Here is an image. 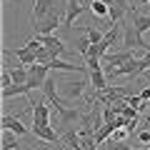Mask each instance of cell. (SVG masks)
I'll return each mask as SVG.
<instances>
[{
	"instance_id": "e0dca14e",
	"label": "cell",
	"mask_w": 150,
	"mask_h": 150,
	"mask_svg": "<svg viewBox=\"0 0 150 150\" xmlns=\"http://www.w3.org/2000/svg\"><path fill=\"white\" fill-rule=\"evenodd\" d=\"M18 95H30V85H10V88H5V90L0 93L3 100H8V98H18Z\"/></svg>"
},
{
	"instance_id": "2e32d148",
	"label": "cell",
	"mask_w": 150,
	"mask_h": 150,
	"mask_svg": "<svg viewBox=\"0 0 150 150\" xmlns=\"http://www.w3.org/2000/svg\"><path fill=\"white\" fill-rule=\"evenodd\" d=\"M90 13L98 18V20H103V23L110 20V8H108L103 0H93V3H90Z\"/></svg>"
},
{
	"instance_id": "5bb4252c",
	"label": "cell",
	"mask_w": 150,
	"mask_h": 150,
	"mask_svg": "<svg viewBox=\"0 0 150 150\" xmlns=\"http://www.w3.org/2000/svg\"><path fill=\"white\" fill-rule=\"evenodd\" d=\"M13 55H15V58L20 60V65H25V68H30V65L38 63V55L33 53V50H28L25 45H23V48H18V50H13Z\"/></svg>"
},
{
	"instance_id": "cb8c5ba5",
	"label": "cell",
	"mask_w": 150,
	"mask_h": 150,
	"mask_svg": "<svg viewBox=\"0 0 150 150\" xmlns=\"http://www.w3.org/2000/svg\"><path fill=\"white\" fill-rule=\"evenodd\" d=\"M5 5H8V8H15V10H18V8L23 5V0H5Z\"/></svg>"
},
{
	"instance_id": "d4e9b609",
	"label": "cell",
	"mask_w": 150,
	"mask_h": 150,
	"mask_svg": "<svg viewBox=\"0 0 150 150\" xmlns=\"http://www.w3.org/2000/svg\"><path fill=\"white\" fill-rule=\"evenodd\" d=\"M138 3V5H150V0H133V5Z\"/></svg>"
},
{
	"instance_id": "7c38bea8",
	"label": "cell",
	"mask_w": 150,
	"mask_h": 150,
	"mask_svg": "<svg viewBox=\"0 0 150 150\" xmlns=\"http://www.w3.org/2000/svg\"><path fill=\"white\" fill-rule=\"evenodd\" d=\"M90 73V88L93 90H98V93H103V90H108V75H105V70H88Z\"/></svg>"
},
{
	"instance_id": "8fae6325",
	"label": "cell",
	"mask_w": 150,
	"mask_h": 150,
	"mask_svg": "<svg viewBox=\"0 0 150 150\" xmlns=\"http://www.w3.org/2000/svg\"><path fill=\"white\" fill-rule=\"evenodd\" d=\"M128 15H130V25H133L135 30L140 33V35H145V33L150 30V15H143V13L135 10V8L128 13Z\"/></svg>"
},
{
	"instance_id": "3957f363",
	"label": "cell",
	"mask_w": 150,
	"mask_h": 150,
	"mask_svg": "<svg viewBox=\"0 0 150 150\" xmlns=\"http://www.w3.org/2000/svg\"><path fill=\"white\" fill-rule=\"evenodd\" d=\"M123 45L128 50H150V43L145 35H140L133 25H123Z\"/></svg>"
},
{
	"instance_id": "4316f807",
	"label": "cell",
	"mask_w": 150,
	"mask_h": 150,
	"mask_svg": "<svg viewBox=\"0 0 150 150\" xmlns=\"http://www.w3.org/2000/svg\"><path fill=\"white\" fill-rule=\"evenodd\" d=\"M58 3H60V0H58Z\"/></svg>"
},
{
	"instance_id": "7402d4cb",
	"label": "cell",
	"mask_w": 150,
	"mask_h": 150,
	"mask_svg": "<svg viewBox=\"0 0 150 150\" xmlns=\"http://www.w3.org/2000/svg\"><path fill=\"white\" fill-rule=\"evenodd\" d=\"M125 135H128V130H125V128H118V130H115V133H112V143H123V140H125Z\"/></svg>"
},
{
	"instance_id": "30bf717a",
	"label": "cell",
	"mask_w": 150,
	"mask_h": 150,
	"mask_svg": "<svg viewBox=\"0 0 150 150\" xmlns=\"http://www.w3.org/2000/svg\"><path fill=\"white\" fill-rule=\"evenodd\" d=\"M35 38H38L40 45H45V48L50 50L53 58H60V55L65 53V45H63V40H60L58 35H35Z\"/></svg>"
},
{
	"instance_id": "d6986e66",
	"label": "cell",
	"mask_w": 150,
	"mask_h": 150,
	"mask_svg": "<svg viewBox=\"0 0 150 150\" xmlns=\"http://www.w3.org/2000/svg\"><path fill=\"white\" fill-rule=\"evenodd\" d=\"M115 130H118L115 125H108V123H105V125H103V128L95 133V143H98V145H103L108 138H112V133H115Z\"/></svg>"
},
{
	"instance_id": "6da1fadb",
	"label": "cell",
	"mask_w": 150,
	"mask_h": 150,
	"mask_svg": "<svg viewBox=\"0 0 150 150\" xmlns=\"http://www.w3.org/2000/svg\"><path fill=\"white\" fill-rule=\"evenodd\" d=\"M55 115H58L60 140H63V135L68 133V130H75V123H80V120H83L80 110H75V108H60V110H55Z\"/></svg>"
},
{
	"instance_id": "8992f818",
	"label": "cell",
	"mask_w": 150,
	"mask_h": 150,
	"mask_svg": "<svg viewBox=\"0 0 150 150\" xmlns=\"http://www.w3.org/2000/svg\"><path fill=\"white\" fill-rule=\"evenodd\" d=\"M88 85H90V83H85V80H68V83H60V93H63L68 100H75V98L85 95Z\"/></svg>"
},
{
	"instance_id": "7a4b0ae2",
	"label": "cell",
	"mask_w": 150,
	"mask_h": 150,
	"mask_svg": "<svg viewBox=\"0 0 150 150\" xmlns=\"http://www.w3.org/2000/svg\"><path fill=\"white\" fill-rule=\"evenodd\" d=\"M65 8V5H60ZM60 8L55 13H50L48 18H43V20L33 23V30H35V35H55V28L63 25V15H60Z\"/></svg>"
},
{
	"instance_id": "277c9868",
	"label": "cell",
	"mask_w": 150,
	"mask_h": 150,
	"mask_svg": "<svg viewBox=\"0 0 150 150\" xmlns=\"http://www.w3.org/2000/svg\"><path fill=\"white\" fill-rule=\"evenodd\" d=\"M28 73H30V78H28V85H30V90H43V85H45V80L50 78V68L48 65H40V63H35V65H30L28 68Z\"/></svg>"
},
{
	"instance_id": "9a60e30c",
	"label": "cell",
	"mask_w": 150,
	"mask_h": 150,
	"mask_svg": "<svg viewBox=\"0 0 150 150\" xmlns=\"http://www.w3.org/2000/svg\"><path fill=\"white\" fill-rule=\"evenodd\" d=\"M20 148V138L10 130H3V138H0V150H18Z\"/></svg>"
},
{
	"instance_id": "484cf974",
	"label": "cell",
	"mask_w": 150,
	"mask_h": 150,
	"mask_svg": "<svg viewBox=\"0 0 150 150\" xmlns=\"http://www.w3.org/2000/svg\"><path fill=\"white\" fill-rule=\"evenodd\" d=\"M40 150H50V143H43V145H40Z\"/></svg>"
},
{
	"instance_id": "ffe728a7",
	"label": "cell",
	"mask_w": 150,
	"mask_h": 150,
	"mask_svg": "<svg viewBox=\"0 0 150 150\" xmlns=\"http://www.w3.org/2000/svg\"><path fill=\"white\" fill-rule=\"evenodd\" d=\"M90 38L88 35H80V38H75V50L83 55V58H88V53H90Z\"/></svg>"
},
{
	"instance_id": "4fadbf2b",
	"label": "cell",
	"mask_w": 150,
	"mask_h": 150,
	"mask_svg": "<svg viewBox=\"0 0 150 150\" xmlns=\"http://www.w3.org/2000/svg\"><path fill=\"white\" fill-rule=\"evenodd\" d=\"M118 40H123V30H120V25H115L112 30H108V33H105V38L100 40V45H103V50L108 53V50H110L115 43H118Z\"/></svg>"
},
{
	"instance_id": "9c48e42d",
	"label": "cell",
	"mask_w": 150,
	"mask_h": 150,
	"mask_svg": "<svg viewBox=\"0 0 150 150\" xmlns=\"http://www.w3.org/2000/svg\"><path fill=\"white\" fill-rule=\"evenodd\" d=\"M0 128L3 130H10V133H15L18 138H25L30 130L25 128V125L20 123V118L18 115H3V120H0Z\"/></svg>"
},
{
	"instance_id": "44dd1931",
	"label": "cell",
	"mask_w": 150,
	"mask_h": 150,
	"mask_svg": "<svg viewBox=\"0 0 150 150\" xmlns=\"http://www.w3.org/2000/svg\"><path fill=\"white\" fill-rule=\"evenodd\" d=\"M13 85V75H10V70H3V75H0V88L5 90V88H10Z\"/></svg>"
},
{
	"instance_id": "5b68a950",
	"label": "cell",
	"mask_w": 150,
	"mask_h": 150,
	"mask_svg": "<svg viewBox=\"0 0 150 150\" xmlns=\"http://www.w3.org/2000/svg\"><path fill=\"white\" fill-rule=\"evenodd\" d=\"M58 8H60L58 0H33V23L48 18L50 13H55Z\"/></svg>"
},
{
	"instance_id": "603a6c76",
	"label": "cell",
	"mask_w": 150,
	"mask_h": 150,
	"mask_svg": "<svg viewBox=\"0 0 150 150\" xmlns=\"http://www.w3.org/2000/svg\"><path fill=\"white\" fill-rule=\"evenodd\" d=\"M138 140L143 145H150V130H138Z\"/></svg>"
},
{
	"instance_id": "ba28073f",
	"label": "cell",
	"mask_w": 150,
	"mask_h": 150,
	"mask_svg": "<svg viewBox=\"0 0 150 150\" xmlns=\"http://www.w3.org/2000/svg\"><path fill=\"white\" fill-rule=\"evenodd\" d=\"M85 5H80V0H65V13H63V28H70L75 18H80Z\"/></svg>"
},
{
	"instance_id": "ac0fdd59",
	"label": "cell",
	"mask_w": 150,
	"mask_h": 150,
	"mask_svg": "<svg viewBox=\"0 0 150 150\" xmlns=\"http://www.w3.org/2000/svg\"><path fill=\"white\" fill-rule=\"evenodd\" d=\"M83 33L90 38V43H93V45H98L103 38H105V33H103L100 28H93V25H83Z\"/></svg>"
},
{
	"instance_id": "52a82bcc",
	"label": "cell",
	"mask_w": 150,
	"mask_h": 150,
	"mask_svg": "<svg viewBox=\"0 0 150 150\" xmlns=\"http://www.w3.org/2000/svg\"><path fill=\"white\" fill-rule=\"evenodd\" d=\"M33 135H35L40 143H63L60 140V133L53 128V125H40V123H33Z\"/></svg>"
}]
</instances>
